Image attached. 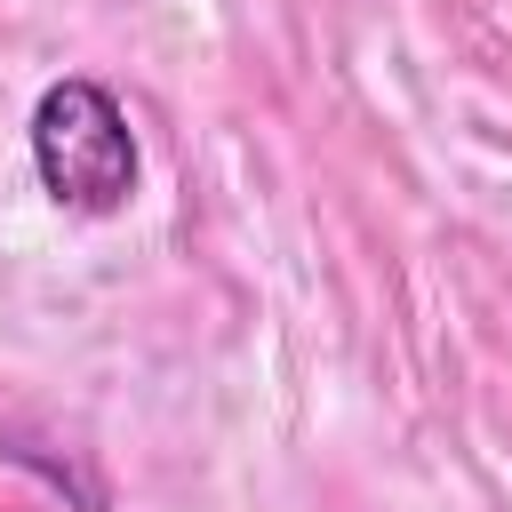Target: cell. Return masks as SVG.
Returning a JSON list of instances; mask_svg holds the SVG:
<instances>
[{
  "instance_id": "6da1fadb",
  "label": "cell",
  "mask_w": 512,
  "mask_h": 512,
  "mask_svg": "<svg viewBox=\"0 0 512 512\" xmlns=\"http://www.w3.org/2000/svg\"><path fill=\"white\" fill-rule=\"evenodd\" d=\"M32 176L72 216H120L136 192V128L120 96L88 72L48 80L32 104Z\"/></svg>"
}]
</instances>
